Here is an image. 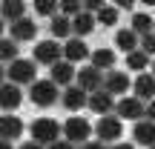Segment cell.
<instances>
[{"instance_id": "6da1fadb", "label": "cell", "mask_w": 155, "mask_h": 149, "mask_svg": "<svg viewBox=\"0 0 155 149\" xmlns=\"http://www.w3.org/2000/svg\"><path fill=\"white\" fill-rule=\"evenodd\" d=\"M61 86H58L52 77H46V80H38L29 86V100H32L35 106H40V109H46V106L52 103H61Z\"/></svg>"}, {"instance_id": "7a4b0ae2", "label": "cell", "mask_w": 155, "mask_h": 149, "mask_svg": "<svg viewBox=\"0 0 155 149\" xmlns=\"http://www.w3.org/2000/svg\"><path fill=\"white\" fill-rule=\"evenodd\" d=\"M61 135H63V126L52 118H38L32 123V141L40 146H52L55 141H61Z\"/></svg>"}, {"instance_id": "3957f363", "label": "cell", "mask_w": 155, "mask_h": 149, "mask_svg": "<svg viewBox=\"0 0 155 149\" xmlns=\"http://www.w3.org/2000/svg\"><path fill=\"white\" fill-rule=\"evenodd\" d=\"M6 75H9V83H15V86H26V83L32 86V83H38V63L17 57L15 63H9Z\"/></svg>"}, {"instance_id": "277c9868", "label": "cell", "mask_w": 155, "mask_h": 149, "mask_svg": "<svg viewBox=\"0 0 155 149\" xmlns=\"http://www.w3.org/2000/svg\"><path fill=\"white\" fill-rule=\"evenodd\" d=\"M95 135H98L101 144H118L124 135V123L118 115H104L98 123H95Z\"/></svg>"}, {"instance_id": "5b68a950", "label": "cell", "mask_w": 155, "mask_h": 149, "mask_svg": "<svg viewBox=\"0 0 155 149\" xmlns=\"http://www.w3.org/2000/svg\"><path fill=\"white\" fill-rule=\"evenodd\" d=\"M115 115L121 118V121H135V123H138L141 118H147V103H144V100H138L135 95H127V98L118 100Z\"/></svg>"}, {"instance_id": "8992f818", "label": "cell", "mask_w": 155, "mask_h": 149, "mask_svg": "<svg viewBox=\"0 0 155 149\" xmlns=\"http://www.w3.org/2000/svg\"><path fill=\"white\" fill-rule=\"evenodd\" d=\"M63 60V46L58 40H40L35 46V63H46V66H55V63Z\"/></svg>"}, {"instance_id": "52a82bcc", "label": "cell", "mask_w": 155, "mask_h": 149, "mask_svg": "<svg viewBox=\"0 0 155 149\" xmlns=\"http://www.w3.org/2000/svg\"><path fill=\"white\" fill-rule=\"evenodd\" d=\"M89 135H92V123L86 118H69L63 123V138L72 144H89Z\"/></svg>"}, {"instance_id": "ba28073f", "label": "cell", "mask_w": 155, "mask_h": 149, "mask_svg": "<svg viewBox=\"0 0 155 149\" xmlns=\"http://www.w3.org/2000/svg\"><path fill=\"white\" fill-rule=\"evenodd\" d=\"M104 75L106 72H101V69H95L92 63H89V66L78 69V77H75V80H78V86H81L86 95H95V92L104 89Z\"/></svg>"}, {"instance_id": "9c48e42d", "label": "cell", "mask_w": 155, "mask_h": 149, "mask_svg": "<svg viewBox=\"0 0 155 149\" xmlns=\"http://www.w3.org/2000/svg\"><path fill=\"white\" fill-rule=\"evenodd\" d=\"M61 103H63V109H66V112H78V109H83V106H89V95L75 83V86H66V89H63Z\"/></svg>"}, {"instance_id": "30bf717a", "label": "cell", "mask_w": 155, "mask_h": 149, "mask_svg": "<svg viewBox=\"0 0 155 149\" xmlns=\"http://www.w3.org/2000/svg\"><path fill=\"white\" fill-rule=\"evenodd\" d=\"M23 95H20V86H15V83H3V89H0V109H3V115H12V112L20 106Z\"/></svg>"}, {"instance_id": "8fae6325", "label": "cell", "mask_w": 155, "mask_h": 149, "mask_svg": "<svg viewBox=\"0 0 155 149\" xmlns=\"http://www.w3.org/2000/svg\"><path fill=\"white\" fill-rule=\"evenodd\" d=\"M132 92H135V98H138V100H144V103L155 100V77H152V72H144V75H138V77H135Z\"/></svg>"}, {"instance_id": "7c38bea8", "label": "cell", "mask_w": 155, "mask_h": 149, "mask_svg": "<svg viewBox=\"0 0 155 149\" xmlns=\"http://www.w3.org/2000/svg\"><path fill=\"white\" fill-rule=\"evenodd\" d=\"M86 57H92V52H89V46L83 43L81 37H69L66 43H63V60L78 63V60H86Z\"/></svg>"}, {"instance_id": "4fadbf2b", "label": "cell", "mask_w": 155, "mask_h": 149, "mask_svg": "<svg viewBox=\"0 0 155 149\" xmlns=\"http://www.w3.org/2000/svg\"><path fill=\"white\" fill-rule=\"evenodd\" d=\"M115 98H112L106 89H101V92H95V95H89V109L92 112H98V115H115Z\"/></svg>"}, {"instance_id": "5bb4252c", "label": "cell", "mask_w": 155, "mask_h": 149, "mask_svg": "<svg viewBox=\"0 0 155 149\" xmlns=\"http://www.w3.org/2000/svg\"><path fill=\"white\" fill-rule=\"evenodd\" d=\"M132 86V80H129L127 72H106L104 75V89L115 98V95H124L127 89Z\"/></svg>"}, {"instance_id": "9a60e30c", "label": "cell", "mask_w": 155, "mask_h": 149, "mask_svg": "<svg viewBox=\"0 0 155 149\" xmlns=\"http://www.w3.org/2000/svg\"><path fill=\"white\" fill-rule=\"evenodd\" d=\"M9 32H12V40H17V43H23V40H35V37H38V23H35L32 17H23V20L12 23Z\"/></svg>"}, {"instance_id": "2e32d148", "label": "cell", "mask_w": 155, "mask_h": 149, "mask_svg": "<svg viewBox=\"0 0 155 149\" xmlns=\"http://www.w3.org/2000/svg\"><path fill=\"white\" fill-rule=\"evenodd\" d=\"M115 49L132 55V52L141 49V37L132 32V29H118V32H115Z\"/></svg>"}, {"instance_id": "e0dca14e", "label": "cell", "mask_w": 155, "mask_h": 149, "mask_svg": "<svg viewBox=\"0 0 155 149\" xmlns=\"http://www.w3.org/2000/svg\"><path fill=\"white\" fill-rule=\"evenodd\" d=\"M23 135V121L20 118H15V115H3L0 118V138L3 141H15V138H20Z\"/></svg>"}, {"instance_id": "ac0fdd59", "label": "cell", "mask_w": 155, "mask_h": 149, "mask_svg": "<svg viewBox=\"0 0 155 149\" xmlns=\"http://www.w3.org/2000/svg\"><path fill=\"white\" fill-rule=\"evenodd\" d=\"M49 77L58 83V86L66 89V86H72V77H78V72L72 69V63H69V60H61V63H55V66H52Z\"/></svg>"}, {"instance_id": "d6986e66", "label": "cell", "mask_w": 155, "mask_h": 149, "mask_svg": "<svg viewBox=\"0 0 155 149\" xmlns=\"http://www.w3.org/2000/svg\"><path fill=\"white\" fill-rule=\"evenodd\" d=\"M132 138L138 141L141 146H155V123L147 121V118H144V121H138L132 126Z\"/></svg>"}, {"instance_id": "ffe728a7", "label": "cell", "mask_w": 155, "mask_h": 149, "mask_svg": "<svg viewBox=\"0 0 155 149\" xmlns=\"http://www.w3.org/2000/svg\"><path fill=\"white\" fill-rule=\"evenodd\" d=\"M132 32L138 34V37H147V34L155 32V20L147 15V11H135L132 15Z\"/></svg>"}, {"instance_id": "44dd1931", "label": "cell", "mask_w": 155, "mask_h": 149, "mask_svg": "<svg viewBox=\"0 0 155 149\" xmlns=\"http://www.w3.org/2000/svg\"><path fill=\"white\" fill-rule=\"evenodd\" d=\"M95 23H98V20H95V15H89V11H83V15H78L75 17V20H72V34H75V37H86V34L89 32H92V29H95Z\"/></svg>"}, {"instance_id": "7402d4cb", "label": "cell", "mask_w": 155, "mask_h": 149, "mask_svg": "<svg viewBox=\"0 0 155 149\" xmlns=\"http://www.w3.org/2000/svg\"><path fill=\"white\" fill-rule=\"evenodd\" d=\"M89 60H92L95 69H101V72H109V69L115 66V52H112V49H95Z\"/></svg>"}, {"instance_id": "603a6c76", "label": "cell", "mask_w": 155, "mask_h": 149, "mask_svg": "<svg viewBox=\"0 0 155 149\" xmlns=\"http://www.w3.org/2000/svg\"><path fill=\"white\" fill-rule=\"evenodd\" d=\"M49 29H52V34L55 37H72V20L69 17H63V15H58V17H52L49 20Z\"/></svg>"}, {"instance_id": "cb8c5ba5", "label": "cell", "mask_w": 155, "mask_h": 149, "mask_svg": "<svg viewBox=\"0 0 155 149\" xmlns=\"http://www.w3.org/2000/svg\"><path fill=\"white\" fill-rule=\"evenodd\" d=\"M3 17L9 23L23 20V17H26V6H23L20 0H6V3H3Z\"/></svg>"}, {"instance_id": "d4e9b609", "label": "cell", "mask_w": 155, "mask_h": 149, "mask_svg": "<svg viewBox=\"0 0 155 149\" xmlns=\"http://www.w3.org/2000/svg\"><path fill=\"white\" fill-rule=\"evenodd\" d=\"M35 11H38L40 17H58L61 15V3H55V0H35Z\"/></svg>"}, {"instance_id": "484cf974", "label": "cell", "mask_w": 155, "mask_h": 149, "mask_svg": "<svg viewBox=\"0 0 155 149\" xmlns=\"http://www.w3.org/2000/svg\"><path fill=\"white\" fill-rule=\"evenodd\" d=\"M127 66L132 69V72H141V75H144V69L150 66V57L138 49V52H132V55H127Z\"/></svg>"}, {"instance_id": "4316f807", "label": "cell", "mask_w": 155, "mask_h": 149, "mask_svg": "<svg viewBox=\"0 0 155 149\" xmlns=\"http://www.w3.org/2000/svg\"><path fill=\"white\" fill-rule=\"evenodd\" d=\"M95 20H98L101 26H115L118 23V6H104V9L95 15Z\"/></svg>"}, {"instance_id": "83f0119b", "label": "cell", "mask_w": 155, "mask_h": 149, "mask_svg": "<svg viewBox=\"0 0 155 149\" xmlns=\"http://www.w3.org/2000/svg\"><path fill=\"white\" fill-rule=\"evenodd\" d=\"M61 15L69 17V20H75L78 15H83V3L81 0H61Z\"/></svg>"}, {"instance_id": "f1b7e54d", "label": "cell", "mask_w": 155, "mask_h": 149, "mask_svg": "<svg viewBox=\"0 0 155 149\" xmlns=\"http://www.w3.org/2000/svg\"><path fill=\"white\" fill-rule=\"evenodd\" d=\"M0 57H3L6 63H15L17 60V40L6 37L3 43H0Z\"/></svg>"}, {"instance_id": "f546056e", "label": "cell", "mask_w": 155, "mask_h": 149, "mask_svg": "<svg viewBox=\"0 0 155 149\" xmlns=\"http://www.w3.org/2000/svg\"><path fill=\"white\" fill-rule=\"evenodd\" d=\"M141 52H144L147 57H152V55H155V32H152V34H147V37H141Z\"/></svg>"}, {"instance_id": "4dcf8cb0", "label": "cell", "mask_w": 155, "mask_h": 149, "mask_svg": "<svg viewBox=\"0 0 155 149\" xmlns=\"http://www.w3.org/2000/svg\"><path fill=\"white\" fill-rule=\"evenodd\" d=\"M104 6H106L104 0H83V11H89V15H98Z\"/></svg>"}, {"instance_id": "1f68e13d", "label": "cell", "mask_w": 155, "mask_h": 149, "mask_svg": "<svg viewBox=\"0 0 155 149\" xmlns=\"http://www.w3.org/2000/svg\"><path fill=\"white\" fill-rule=\"evenodd\" d=\"M49 149H75V144H72V141H66V138H63V141H55V144H52Z\"/></svg>"}, {"instance_id": "d6a6232c", "label": "cell", "mask_w": 155, "mask_h": 149, "mask_svg": "<svg viewBox=\"0 0 155 149\" xmlns=\"http://www.w3.org/2000/svg\"><path fill=\"white\" fill-rule=\"evenodd\" d=\"M81 149H109L106 144H101V141H89V144H83Z\"/></svg>"}, {"instance_id": "836d02e7", "label": "cell", "mask_w": 155, "mask_h": 149, "mask_svg": "<svg viewBox=\"0 0 155 149\" xmlns=\"http://www.w3.org/2000/svg\"><path fill=\"white\" fill-rule=\"evenodd\" d=\"M147 121L155 123V100H150V103H147Z\"/></svg>"}, {"instance_id": "e575fe53", "label": "cell", "mask_w": 155, "mask_h": 149, "mask_svg": "<svg viewBox=\"0 0 155 149\" xmlns=\"http://www.w3.org/2000/svg\"><path fill=\"white\" fill-rule=\"evenodd\" d=\"M129 11V9H132V0H118V11Z\"/></svg>"}, {"instance_id": "d590c367", "label": "cell", "mask_w": 155, "mask_h": 149, "mask_svg": "<svg viewBox=\"0 0 155 149\" xmlns=\"http://www.w3.org/2000/svg\"><path fill=\"white\" fill-rule=\"evenodd\" d=\"M20 149H46V146H40V144H35V141H29V144H23Z\"/></svg>"}, {"instance_id": "8d00e7d4", "label": "cell", "mask_w": 155, "mask_h": 149, "mask_svg": "<svg viewBox=\"0 0 155 149\" xmlns=\"http://www.w3.org/2000/svg\"><path fill=\"white\" fill-rule=\"evenodd\" d=\"M112 149H135V146H132V144H115Z\"/></svg>"}, {"instance_id": "74e56055", "label": "cell", "mask_w": 155, "mask_h": 149, "mask_svg": "<svg viewBox=\"0 0 155 149\" xmlns=\"http://www.w3.org/2000/svg\"><path fill=\"white\" fill-rule=\"evenodd\" d=\"M0 149H15V146H12L9 141H3V144H0Z\"/></svg>"}, {"instance_id": "f35d334b", "label": "cell", "mask_w": 155, "mask_h": 149, "mask_svg": "<svg viewBox=\"0 0 155 149\" xmlns=\"http://www.w3.org/2000/svg\"><path fill=\"white\" fill-rule=\"evenodd\" d=\"M152 77H155V60H152Z\"/></svg>"}, {"instance_id": "ab89813d", "label": "cell", "mask_w": 155, "mask_h": 149, "mask_svg": "<svg viewBox=\"0 0 155 149\" xmlns=\"http://www.w3.org/2000/svg\"><path fill=\"white\" fill-rule=\"evenodd\" d=\"M150 149H155V146H150Z\"/></svg>"}]
</instances>
